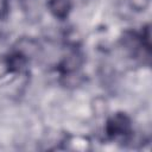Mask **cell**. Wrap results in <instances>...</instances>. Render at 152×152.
Here are the masks:
<instances>
[{"mask_svg":"<svg viewBox=\"0 0 152 152\" xmlns=\"http://www.w3.org/2000/svg\"><path fill=\"white\" fill-rule=\"evenodd\" d=\"M0 19H1V18H0Z\"/></svg>","mask_w":152,"mask_h":152,"instance_id":"obj_5","label":"cell"},{"mask_svg":"<svg viewBox=\"0 0 152 152\" xmlns=\"http://www.w3.org/2000/svg\"><path fill=\"white\" fill-rule=\"evenodd\" d=\"M48 10L50 13L57 19H65L68 18L69 13L71 12V0H49L46 2Z\"/></svg>","mask_w":152,"mask_h":152,"instance_id":"obj_3","label":"cell"},{"mask_svg":"<svg viewBox=\"0 0 152 152\" xmlns=\"http://www.w3.org/2000/svg\"><path fill=\"white\" fill-rule=\"evenodd\" d=\"M27 56L23 51H14L8 55L6 65L11 71H20L27 64Z\"/></svg>","mask_w":152,"mask_h":152,"instance_id":"obj_4","label":"cell"},{"mask_svg":"<svg viewBox=\"0 0 152 152\" xmlns=\"http://www.w3.org/2000/svg\"><path fill=\"white\" fill-rule=\"evenodd\" d=\"M133 132L131 118L122 112L110 115L104 124V133L112 140H125Z\"/></svg>","mask_w":152,"mask_h":152,"instance_id":"obj_1","label":"cell"},{"mask_svg":"<svg viewBox=\"0 0 152 152\" xmlns=\"http://www.w3.org/2000/svg\"><path fill=\"white\" fill-rule=\"evenodd\" d=\"M82 65V57L77 52H71L65 56L58 65V70L63 76H69L76 72Z\"/></svg>","mask_w":152,"mask_h":152,"instance_id":"obj_2","label":"cell"}]
</instances>
